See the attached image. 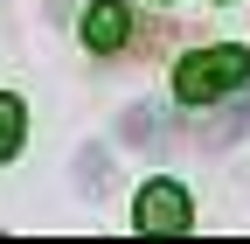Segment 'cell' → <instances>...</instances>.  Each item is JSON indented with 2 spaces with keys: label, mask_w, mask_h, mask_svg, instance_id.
I'll return each instance as SVG.
<instances>
[{
  "label": "cell",
  "mask_w": 250,
  "mask_h": 244,
  "mask_svg": "<svg viewBox=\"0 0 250 244\" xmlns=\"http://www.w3.org/2000/svg\"><path fill=\"white\" fill-rule=\"evenodd\" d=\"M243 126H250V98L236 91V98H229V105L202 126V146H236V140H243Z\"/></svg>",
  "instance_id": "4"
},
{
  "label": "cell",
  "mask_w": 250,
  "mask_h": 244,
  "mask_svg": "<svg viewBox=\"0 0 250 244\" xmlns=\"http://www.w3.org/2000/svg\"><path fill=\"white\" fill-rule=\"evenodd\" d=\"M77 181H83L90 195L104 189V154H98V146H83V154H77Z\"/></svg>",
  "instance_id": "7"
},
{
  "label": "cell",
  "mask_w": 250,
  "mask_h": 244,
  "mask_svg": "<svg viewBox=\"0 0 250 244\" xmlns=\"http://www.w3.org/2000/svg\"><path fill=\"white\" fill-rule=\"evenodd\" d=\"M188 217H195V209H188V189H181V181H146L139 202H132V223L146 237H181Z\"/></svg>",
  "instance_id": "2"
},
{
  "label": "cell",
  "mask_w": 250,
  "mask_h": 244,
  "mask_svg": "<svg viewBox=\"0 0 250 244\" xmlns=\"http://www.w3.org/2000/svg\"><path fill=\"white\" fill-rule=\"evenodd\" d=\"M118 133L132 140V146H160V112H153V105H132V112L118 119Z\"/></svg>",
  "instance_id": "6"
},
{
  "label": "cell",
  "mask_w": 250,
  "mask_h": 244,
  "mask_svg": "<svg viewBox=\"0 0 250 244\" xmlns=\"http://www.w3.org/2000/svg\"><path fill=\"white\" fill-rule=\"evenodd\" d=\"M250 77V49H195L174 70V98L181 105H208V98H236Z\"/></svg>",
  "instance_id": "1"
},
{
  "label": "cell",
  "mask_w": 250,
  "mask_h": 244,
  "mask_svg": "<svg viewBox=\"0 0 250 244\" xmlns=\"http://www.w3.org/2000/svg\"><path fill=\"white\" fill-rule=\"evenodd\" d=\"M125 35H132L125 0H90V14H83V42L98 49V56H111V49H125Z\"/></svg>",
  "instance_id": "3"
},
{
  "label": "cell",
  "mask_w": 250,
  "mask_h": 244,
  "mask_svg": "<svg viewBox=\"0 0 250 244\" xmlns=\"http://www.w3.org/2000/svg\"><path fill=\"white\" fill-rule=\"evenodd\" d=\"M21 133H28L21 98H7V91H0V161H14V154H21Z\"/></svg>",
  "instance_id": "5"
}]
</instances>
